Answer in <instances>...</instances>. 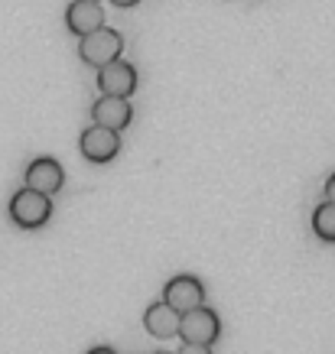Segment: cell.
Returning <instances> with one entry per match:
<instances>
[{
    "label": "cell",
    "mask_w": 335,
    "mask_h": 354,
    "mask_svg": "<svg viewBox=\"0 0 335 354\" xmlns=\"http://www.w3.org/2000/svg\"><path fill=\"white\" fill-rule=\"evenodd\" d=\"M120 53H124V36L118 30H108V26H98L95 32L82 36V43H78V59L91 68L114 62V59H120Z\"/></svg>",
    "instance_id": "6da1fadb"
},
{
    "label": "cell",
    "mask_w": 335,
    "mask_h": 354,
    "mask_svg": "<svg viewBox=\"0 0 335 354\" xmlns=\"http://www.w3.org/2000/svg\"><path fill=\"white\" fill-rule=\"evenodd\" d=\"M179 338L185 344H212L218 342V335H221V319H218V312H212L202 302V306H195V309L183 312L179 315Z\"/></svg>",
    "instance_id": "7a4b0ae2"
},
{
    "label": "cell",
    "mask_w": 335,
    "mask_h": 354,
    "mask_svg": "<svg viewBox=\"0 0 335 354\" xmlns=\"http://www.w3.org/2000/svg\"><path fill=\"white\" fill-rule=\"evenodd\" d=\"M10 218L13 225L26 227V231H36L43 227L49 218H53V202L49 195L33 192V189H20V192L10 198Z\"/></svg>",
    "instance_id": "3957f363"
},
{
    "label": "cell",
    "mask_w": 335,
    "mask_h": 354,
    "mask_svg": "<svg viewBox=\"0 0 335 354\" xmlns=\"http://www.w3.org/2000/svg\"><path fill=\"white\" fill-rule=\"evenodd\" d=\"M78 150L88 162H98L105 166L120 153V133L111 127H101V124H91L88 130H82V140H78Z\"/></svg>",
    "instance_id": "277c9868"
},
{
    "label": "cell",
    "mask_w": 335,
    "mask_h": 354,
    "mask_svg": "<svg viewBox=\"0 0 335 354\" xmlns=\"http://www.w3.org/2000/svg\"><path fill=\"white\" fill-rule=\"evenodd\" d=\"M62 185H65V172L59 166V160H53V156H36L26 166V189H33V192H43L53 198Z\"/></svg>",
    "instance_id": "5b68a950"
},
{
    "label": "cell",
    "mask_w": 335,
    "mask_h": 354,
    "mask_svg": "<svg viewBox=\"0 0 335 354\" xmlns=\"http://www.w3.org/2000/svg\"><path fill=\"white\" fill-rule=\"evenodd\" d=\"M163 302H170V306L183 315V312H189V309H195V306L206 302V286H202L195 277H189V273L173 277L166 283V290H163Z\"/></svg>",
    "instance_id": "8992f818"
},
{
    "label": "cell",
    "mask_w": 335,
    "mask_h": 354,
    "mask_svg": "<svg viewBox=\"0 0 335 354\" xmlns=\"http://www.w3.org/2000/svg\"><path fill=\"white\" fill-rule=\"evenodd\" d=\"M98 88H101L105 95L130 97L137 91V72H134V65L120 62V59L101 65V68H98Z\"/></svg>",
    "instance_id": "52a82bcc"
},
{
    "label": "cell",
    "mask_w": 335,
    "mask_h": 354,
    "mask_svg": "<svg viewBox=\"0 0 335 354\" xmlns=\"http://www.w3.org/2000/svg\"><path fill=\"white\" fill-rule=\"evenodd\" d=\"M91 118H95V124H101V127H111V130H124L134 120V108H130L127 97H118V95H101L91 104Z\"/></svg>",
    "instance_id": "ba28073f"
},
{
    "label": "cell",
    "mask_w": 335,
    "mask_h": 354,
    "mask_svg": "<svg viewBox=\"0 0 335 354\" xmlns=\"http://www.w3.org/2000/svg\"><path fill=\"white\" fill-rule=\"evenodd\" d=\"M65 26L75 32V36H88L98 26H105V10L98 0H72L69 10H65Z\"/></svg>",
    "instance_id": "9c48e42d"
},
{
    "label": "cell",
    "mask_w": 335,
    "mask_h": 354,
    "mask_svg": "<svg viewBox=\"0 0 335 354\" xmlns=\"http://www.w3.org/2000/svg\"><path fill=\"white\" fill-rule=\"evenodd\" d=\"M143 328H147L153 338H160V342L176 338V332H179V312H176L170 302H153L150 309L143 312Z\"/></svg>",
    "instance_id": "30bf717a"
},
{
    "label": "cell",
    "mask_w": 335,
    "mask_h": 354,
    "mask_svg": "<svg viewBox=\"0 0 335 354\" xmlns=\"http://www.w3.org/2000/svg\"><path fill=\"white\" fill-rule=\"evenodd\" d=\"M313 234L325 244H335V202H323L313 212Z\"/></svg>",
    "instance_id": "8fae6325"
},
{
    "label": "cell",
    "mask_w": 335,
    "mask_h": 354,
    "mask_svg": "<svg viewBox=\"0 0 335 354\" xmlns=\"http://www.w3.org/2000/svg\"><path fill=\"white\" fill-rule=\"evenodd\" d=\"M176 354H212V348H208V344H185L183 342V348Z\"/></svg>",
    "instance_id": "7c38bea8"
},
{
    "label": "cell",
    "mask_w": 335,
    "mask_h": 354,
    "mask_svg": "<svg viewBox=\"0 0 335 354\" xmlns=\"http://www.w3.org/2000/svg\"><path fill=\"white\" fill-rule=\"evenodd\" d=\"M325 202H335V172L325 179Z\"/></svg>",
    "instance_id": "4fadbf2b"
},
{
    "label": "cell",
    "mask_w": 335,
    "mask_h": 354,
    "mask_svg": "<svg viewBox=\"0 0 335 354\" xmlns=\"http://www.w3.org/2000/svg\"><path fill=\"white\" fill-rule=\"evenodd\" d=\"M111 3H114V7H120V10H127V7H137L141 0H111Z\"/></svg>",
    "instance_id": "5bb4252c"
},
{
    "label": "cell",
    "mask_w": 335,
    "mask_h": 354,
    "mask_svg": "<svg viewBox=\"0 0 335 354\" xmlns=\"http://www.w3.org/2000/svg\"><path fill=\"white\" fill-rule=\"evenodd\" d=\"M88 354H114V348H108V344H98V348H91Z\"/></svg>",
    "instance_id": "9a60e30c"
},
{
    "label": "cell",
    "mask_w": 335,
    "mask_h": 354,
    "mask_svg": "<svg viewBox=\"0 0 335 354\" xmlns=\"http://www.w3.org/2000/svg\"><path fill=\"white\" fill-rule=\"evenodd\" d=\"M153 354H170V351H153Z\"/></svg>",
    "instance_id": "2e32d148"
},
{
    "label": "cell",
    "mask_w": 335,
    "mask_h": 354,
    "mask_svg": "<svg viewBox=\"0 0 335 354\" xmlns=\"http://www.w3.org/2000/svg\"><path fill=\"white\" fill-rule=\"evenodd\" d=\"M98 3H101V0H98Z\"/></svg>",
    "instance_id": "e0dca14e"
}]
</instances>
